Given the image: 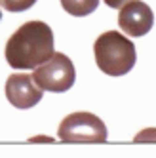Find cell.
Returning a JSON list of instances; mask_svg holds the SVG:
<instances>
[{"instance_id": "2", "label": "cell", "mask_w": 156, "mask_h": 158, "mask_svg": "<svg viewBox=\"0 0 156 158\" xmlns=\"http://www.w3.org/2000/svg\"><path fill=\"white\" fill-rule=\"evenodd\" d=\"M95 63L109 76L128 74L135 65V46L122 32L107 31L93 44Z\"/></svg>"}, {"instance_id": "10", "label": "cell", "mask_w": 156, "mask_h": 158, "mask_svg": "<svg viewBox=\"0 0 156 158\" xmlns=\"http://www.w3.org/2000/svg\"><path fill=\"white\" fill-rule=\"evenodd\" d=\"M126 2H129V0H105V4L109 6V8H122V6H124Z\"/></svg>"}, {"instance_id": "3", "label": "cell", "mask_w": 156, "mask_h": 158, "mask_svg": "<svg viewBox=\"0 0 156 158\" xmlns=\"http://www.w3.org/2000/svg\"><path fill=\"white\" fill-rule=\"evenodd\" d=\"M57 135L63 143H103L107 141V126L92 112H74L63 118Z\"/></svg>"}, {"instance_id": "8", "label": "cell", "mask_w": 156, "mask_h": 158, "mask_svg": "<svg viewBox=\"0 0 156 158\" xmlns=\"http://www.w3.org/2000/svg\"><path fill=\"white\" fill-rule=\"evenodd\" d=\"M36 0H0V6H2L4 10H8V12H25V10L32 8L35 6Z\"/></svg>"}, {"instance_id": "6", "label": "cell", "mask_w": 156, "mask_h": 158, "mask_svg": "<svg viewBox=\"0 0 156 158\" xmlns=\"http://www.w3.org/2000/svg\"><path fill=\"white\" fill-rule=\"evenodd\" d=\"M44 89L32 80V74H10L6 80V97L15 109H32L40 103Z\"/></svg>"}, {"instance_id": "4", "label": "cell", "mask_w": 156, "mask_h": 158, "mask_svg": "<svg viewBox=\"0 0 156 158\" xmlns=\"http://www.w3.org/2000/svg\"><path fill=\"white\" fill-rule=\"evenodd\" d=\"M32 80L46 92L63 94L71 89L74 84V65L65 53H53L50 59L32 69Z\"/></svg>"}, {"instance_id": "11", "label": "cell", "mask_w": 156, "mask_h": 158, "mask_svg": "<svg viewBox=\"0 0 156 158\" xmlns=\"http://www.w3.org/2000/svg\"><path fill=\"white\" fill-rule=\"evenodd\" d=\"M0 17H2V14H0Z\"/></svg>"}, {"instance_id": "9", "label": "cell", "mask_w": 156, "mask_h": 158, "mask_svg": "<svg viewBox=\"0 0 156 158\" xmlns=\"http://www.w3.org/2000/svg\"><path fill=\"white\" fill-rule=\"evenodd\" d=\"M135 143H143V141H156V130H145L141 133L135 135Z\"/></svg>"}, {"instance_id": "1", "label": "cell", "mask_w": 156, "mask_h": 158, "mask_svg": "<svg viewBox=\"0 0 156 158\" xmlns=\"http://www.w3.org/2000/svg\"><path fill=\"white\" fill-rule=\"evenodd\" d=\"M53 50V32L44 21L21 25L6 44V61L14 69H35L50 59Z\"/></svg>"}, {"instance_id": "7", "label": "cell", "mask_w": 156, "mask_h": 158, "mask_svg": "<svg viewBox=\"0 0 156 158\" xmlns=\"http://www.w3.org/2000/svg\"><path fill=\"white\" fill-rule=\"evenodd\" d=\"M61 6L72 17H86L97 10L99 0H61Z\"/></svg>"}, {"instance_id": "5", "label": "cell", "mask_w": 156, "mask_h": 158, "mask_svg": "<svg viewBox=\"0 0 156 158\" xmlns=\"http://www.w3.org/2000/svg\"><path fill=\"white\" fill-rule=\"evenodd\" d=\"M118 25L128 36H145L154 25V14L141 0H129L120 8Z\"/></svg>"}]
</instances>
